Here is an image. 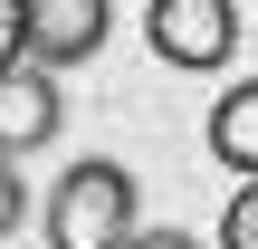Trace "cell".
<instances>
[{"label": "cell", "instance_id": "cell-1", "mask_svg": "<svg viewBox=\"0 0 258 249\" xmlns=\"http://www.w3.org/2000/svg\"><path fill=\"white\" fill-rule=\"evenodd\" d=\"M134 240H144L134 230V173L105 154L67 163L48 192V249H134Z\"/></svg>", "mask_w": 258, "mask_h": 249}, {"label": "cell", "instance_id": "cell-2", "mask_svg": "<svg viewBox=\"0 0 258 249\" xmlns=\"http://www.w3.org/2000/svg\"><path fill=\"white\" fill-rule=\"evenodd\" d=\"M144 38H153V58L163 67H220L230 48H239V10L230 0H153L144 10Z\"/></svg>", "mask_w": 258, "mask_h": 249}, {"label": "cell", "instance_id": "cell-3", "mask_svg": "<svg viewBox=\"0 0 258 249\" xmlns=\"http://www.w3.org/2000/svg\"><path fill=\"white\" fill-rule=\"evenodd\" d=\"M105 0H19V38H29V58L57 77V67H86L96 48H105Z\"/></svg>", "mask_w": 258, "mask_h": 249}, {"label": "cell", "instance_id": "cell-4", "mask_svg": "<svg viewBox=\"0 0 258 249\" xmlns=\"http://www.w3.org/2000/svg\"><path fill=\"white\" fill-rule=\"evenodd\" d=\"M57 77L48 67H19V77H0V163H19V154H38V144H57Z\"/></svg>", "mask_w": 258, "mask_h": 249}, {"label": "cell", "instance_id": "cell-5", "mask_svg": "<svg viewBox=\"0 0 258 249\" xmlns=\"http://www.w3.org/2000/svg\"><path fill=\"white\" fill-rule=\"evenodd\" d=\"M211 154H220L230 173H249V182H258V77H239V86L211 106Z\"/></svg>", "mask_w": 258, "mask_h": 249}, {"label": "cell", "instance_id": "cell-6", "mask_svg": "<svg viewBox=\"0 0 258 249\" xmlns=\"http://www.w3.org/2000/svg\"><path fill=\"white\" fill-rule=\"evenodd\" d=\"M220 249H258V182L230 192V211H220Z\"/></svg>", "mask_w": 258, "mask_h": 249}, {"label": "cell", "instance_id": "cell-7", "mask_svg": "<svg viewBox=\"0 0 258 249\" xmlns=\"http://www.w3.org/2000/svg\"><path fill=\"white\" fill-rule=\"evenodd\" d=\"M19 58H29V38H19V0H0V77H19Z\"/></svg>", "mask_w": 258, "mask_h": 249}, {"label": "cell", "instance_id": "cell-8", "mask_svg": "<svg viewBox=\"0 0 258 249\" xmlns=\"http://www.w3.org/2000/svg\"><path fill=\"white\" fill-rule=\"evenodd\" d=\"M19 211H29V192H19V173H10V163H0V240H10V230H19Z\"/></svg>", "mask_w": 258, "mask_h": 249}, {"label": "cell", "instance_id": "cell-9", "mask_svg": "<svg viewBox=\"0 0 258 249\" xmlns=\"http://www.w3.org/2000/svg\"><path fill=\"white\" fill-rule=\"evenodd\" d=\"M134 249H201V240H191V230H144Z\"/></svg>", "mask_w": 258, "mask_h": 249}]
</instances>
